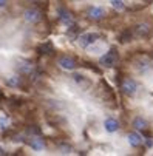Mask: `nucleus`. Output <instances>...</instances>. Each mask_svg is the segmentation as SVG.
Returning a JSON list of instances; mask_svg holds the SVG:
<instances>
[{
  "mask_svg": "<svg viewBox=\"0 0 153 156\" xmlns=\"http://www.w3.org/2000/svg\"><path fill=\"white\" fill-rule=\"evenodd\" d=\"M9 125V121L5 116H0V130H6Z\"/></svg>",
  "mask_w": 153,
  "mask_h": 156,
  "instance_id": "nucleus-19",
  "label": "nucleus"
},
{
  "mask_svg": "<svg viewBox=\"0 0 153 156\" xmlns=\"http://www.w3.org/2000/svg\"><path fill=\"white\" fill-rule=\"evenodd\" d=\"M6 6V0H0V8H5Z\"/></svg>",
  "mask_w": 153,
  "mask_h": 156,
  "instance_id": "nucleus-22",
  "label": "nucleus"
},
{
  "mask_svg": "<svg viewBox=\"0 0 153 156\" xmlns=\"http://www.w3.org/2000/svg\"><path fill=\"white\" fill-rule=\"evenodd\" d=\"M130 39H132V33L130 31H125V33H122L121 34V37H119V40L124 43V42H130Z\"/></svg>",
  "mask_w": 153,
  "mask_h": 156,
  "instance_id": "nucleus-18",
  "label": "nucleus"
},
{
  "mask_svg": "<svg viewBox=\"0 0 153 156\" xmlns=\"http://www.w3.org/2000/svg\"><path fill=\"white\" fill-rule=\"evenodd\" d=\"M73 79H74V80H76L77 83H85V82H87V80L84 79V76H82V74H77V73H76V74L73 76Z\"/></svg>",
  "mask_w": 153,
  "mask_h": 156,
  "instance_id": "nucleus-20",
  "label": "nucleus"
},
{
  "mask_svg": "<svg viewBox=\"0 0 153 156\" xmlns=\"http://www.w3.org/2000/svg\"><path fill=\"white\" fill-rule=\"evenodd\" d=\"M87 14H88V17L93 19V20H101V19H104L105 11L102 8H99V6H90L88 11H87Z\"/></svg>",
  "mask_w": 153,
  "mask_h": 156,
  "instance_id": "nucleus-4",
  "label": "nucleus"
},
{
  "mask_svg": "<svg viewBox=\"0 0 153 156\" xmlns=\"http://www.w3.org/2000/svg\"><path fill=\"white\" fill-rule=\"evenodd\" d=\"M127 139H128V144L132 145V147H139V145L142 144V136L139 135V133H136V131L128 133Z\"/></svg>",
  "mask_w": 153,
  "mask_h": 156,
  "instance_id": "nucleus-8",
  "label": "nucleus"
},
{
  "mask_svg": "<svg viewBox=\"0 0 153 156\" xmlns=\"http://www.w3.org/2000/svg\"><path fill=\"white\" fill-rule=\"evenodd\" d=\"M60 22H62L63 25H67V27H71L73 25V16L68 11L60 9Z\"/></svg>",
  "mask_w": 153,
  "mask_h": 156,
  "instance_id": "nucleus-10",
  "label": "nucleus"
},
{
  "mask_svg": "<svg viewBox=\"0 0 153 156\" xmlns=\"http://www.w3.org/2000/svg\"><path fill=\"white\" fill-rule=\"evenodd\" d=\"M30 145H31L34 150H43V148H45V142H43L42 139H39V138H33V139L30 141Z\"/></svg>",
  "mask_w": 153,
  "mask_h": 156,
  "instance_id": "nucleus-11",
  "label": "nucleus"
},
{
  "mask_svg": "<svg viewBox=\"0 0 153 156\" xmlns=\"http://www.w3.org/2000/svg\"><path fill=\"white\" fill-rule=\"evenodd\" d=\"M136 33L139 36H145V34H148V27L147 25H138L136 27Z\"/></svg>",
  "mask_w": 153,
  "mask_h": 156,
  "instance_id": "nucleus-17",
  "label": "nucleus"
},
{
  "mask_svg": "<svg viewBox=\"0 0 153 156\" xmlns=\"http://www.w3.org/2000/svg\"><path fill=\"white\" fill-rule=\"evenodd\" d=\"M112 6L118 11H122L125 8V3H124V0H112Z\"/></svg>",
  "mask_w": 153,
  "mask_h": 156,
  "instance_id": "nucleus-13",
  "label": "nucleus"
},
{
  "mask_svg": "<svg viewBox=\"0 0 153 156\" xmlns=\"http://www.w3.org/2000/svg\"><path fill=\"white\" fill-rule=\"evenodd\" d=\"M98 39H99V36L96 33H85V34H80L79 36L77 42H79V45L82 48H88V47L93 45V43H96Z\"/></svg>",
  "mask_w": 153,
  "mask_h": 156,
  "instance_id": "nucleus-1",
  "label": "nucleus"
},
{
  "mask_svg": "<svg viewBox=\"0 0 153 156\" xmlns=\"http://www.w3.org/2000/svg\"><path fill=\"white\" fill-rule=\"evenodd\" d=\"M133 127H135L136 130H145V128H147V122H145V119H142V118H135Z\"/></svg>",
  "mask_w": 153,
  "mask_h": 156,
  "instance_id": "nucleus-12",
  "label": "nucleus"
},
{
  "mask_svg": "<svg viewBox=\"0 0 153 156\" xmlns=\"http://www.w3.org/2000/svg\"><path fill=\"white\" fill-rule=\"evenodd\" d=\"M59 65L62 66L63 70H74L76 68V60L73 57H68V56H63L59 59Z\"/></svg>",
  "mask_w": 153,
  "mask_h": 156,
  "instance_id": "nucleus-5",
  "label": "nucleus"
},
{
  "mask_svg": "<svg viewBox=\"0 0 153 156\" xmlns=\"http://www.w3.org/2000/svg\"><path fill=\"white\" fill-rule=\"evenodd\" d=\"M145 2H148V0H145Z\"/></svg>",
  "mask_w": 153,
  "mask_h": 156,
  "instance_id": "nucleus-24",
  "label": "nucleus"
},
{
  "mask_svg": "<svg viewBox=\"0 0 153 156\" xmlns=\"http://www.w3.org/2000/svg\"><path fill=\"white\" fill-rule=\"evenodd\" d=\"M121 88H122L124 94H127V96H135L136 91H138V83H136L133 79H125V80L122 82Z\"/></svg>",
  "mask_w": 153,
  "mask_h": 156,
  "instance_id": "nucleus-2",
  "label": "nucleus"
},
{
  "mask_svg": "<svg viewBox=\"0 0 153 156\" xmlns=\"http://www.w3.org/2000/svg\"><path fill=\"white\" fill-rule=\"evenodd\" d=\"M59 150L62 151V153H65V154H68V153H71L73 151V148H71V145H68V144H59Z\"/></svg>",
  "mask_w": 153,
  "mask_h": 156,
  "instance_id": "nucleus-16",
  "label": "nucleus"
},
{
  "mask_svg": "<svg viewBox=\"0 0 153 156\" xmlns=\"http://www.w3.org/2000/svg\"><path fill=\"white\" fill-rule=\"evenodd\" d=\"M51 50H53V45H51V43H43V45L39 47V51H40L42 54H47V53H50Z\"/></svg>",
  "mask_w": 153,
  "mask_h": 156,
  "instance_id": "nucleus-15",
  "label": "nucleus"
},
{
  "mask_svg": "<svg viewBox=\"0 0 153 156\" xmlns=\"http://www.w3.org/2000/svg\"><path fill=\"white\" fill-rule=\"evenodd\" d=\"M145 145H147V147H151V145H153V141H151V139H147V141H145Z\"/></svg>",
  "mask_w": 153,
  "mask_h": 156,
  "instance_id": "nucleus-21",
  "label": "nucleus"
},
{
  "mask_svg": "<svg viewBox=\"0 0 153 156\" xmlns=\"http://www.w3.org/2000/svg\"><path fill=\"white\" fill-rule=\"evenodd\" d=\"M33 2H34V3H45L47 0H33Z\"/></svg>",
  "mask_w": 153,
  "mask_h": 156,
  "instance_id": "nucleus-23",
  "label": "nucleus"
},
{
  "mask_svg": "<svg viewBox=\"0 0 153 156\" xmlns=\"http://www.w3.org/2000/svg\"><path fill=\"white\" fill-rule=\"evenodd\" d=\"M104 127H105V130H107L108 133H115V131L119 130V122H118V119H115V118H107L105 122H104Z\"/></svg>",
  "mask_w": 153,
  "mask_h": 156,
  "instance_id": "nucleus-6",
  "label": "nucleus"
},
{
  "mask_svg": "<svg viewBox=\"0 0 153 156\" xmlns=\"http://www.w3.org/2000/svg\"><path fill=\"white\" fill-rule=\"evenodd\" d=\"M23 17H25L27 22H30V23H36V22L40 20V11H37V9H27Z\"/></svg>",
  "mask_w": 153,
  "mask_h": 156,
  "instance_id": "nucleus-7",
  "label": "nucleus"
},
{
  "mask_svg": "<svg viewBox=\"0 0 153 156\" xmlns=\"http://www.w3.org/2000/svg\"><path fill=\"white\" fill-rule=\"evenodd\" d=\"M17 68H19V71H20L22 74H30V73L33 71L34 66H33V63L28 62V60H22V62H19Z\"/></svg>",
  "mask_w": 153,
  "mask_h": 156,
  "instance_id": "nucleus-9",
  "label": "nucleus"
},
{
  "mask_svg": "<svg viewBox=\"0 0 153 156\" xmlns=\"http://www.w3.org/2000/svg\"><path fill=\"white\" fill-rule=\"evenodd\" d=\"M19 83H20V80H19L17 76H11V77L6 79V85L8 87H19Z\"/></svg>",
  "mask_w": 153,
  "mask_h": 156,
  "instance_id": "nucleus-14",
  "label": "nucleus"
},
{
  "mask_svg": "<svg viewBox=\"0 0 153 156\" xmlns=\"http://www.w3.org/2000/svg\"><path fill=\"white\" fill-rule=\"evenodd\" d=\"M116 60H118V54H116L115 50H110L107 54H104L101 57V63L105 65V66H113L116 63Z\"/></svg>",
  "mask_w": 153,
  "mask_h": 156,
  "instance_id": "nucleus-3",
  "label": "nucleus"
}]
</instances>
